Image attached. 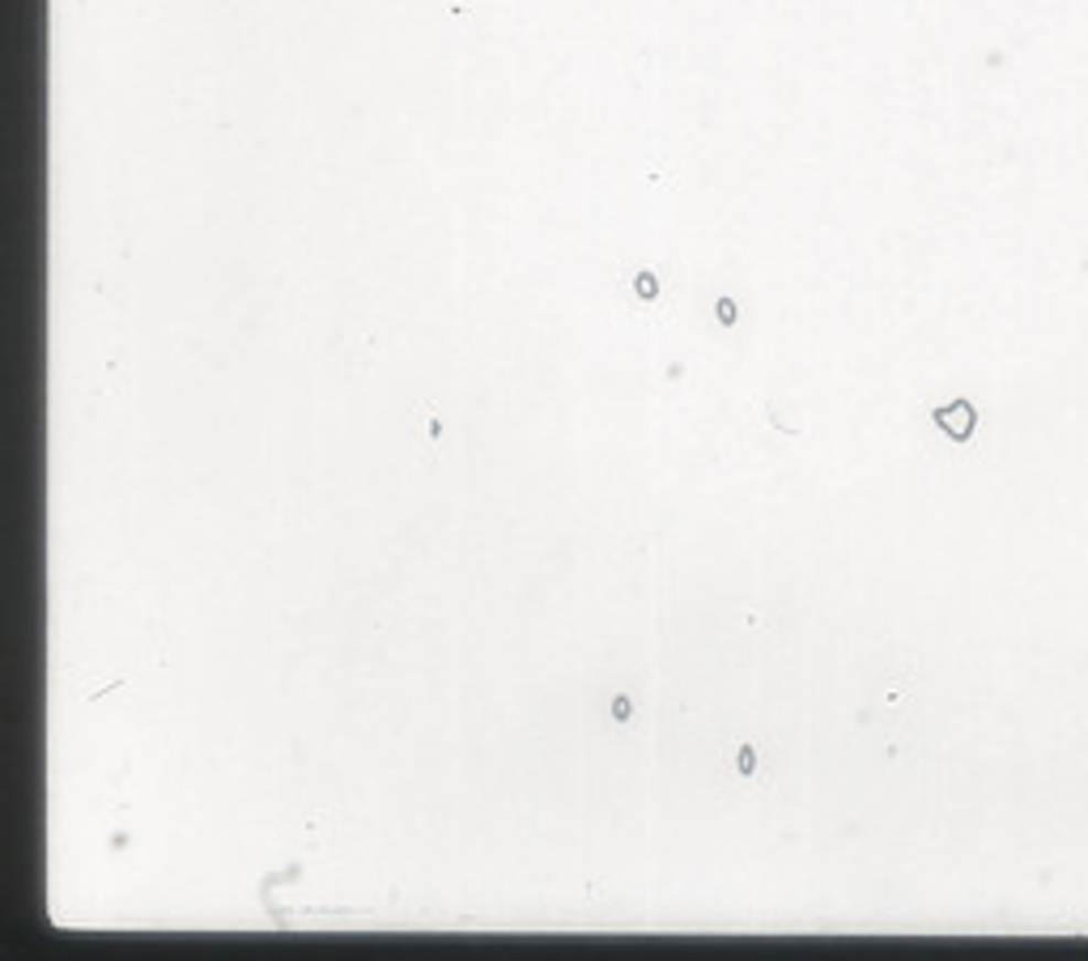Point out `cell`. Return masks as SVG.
<instances>
[{
  "label": "cell",
  "mask_w": 1088,
  "mask_h": 961,
  "mask_svg": "<svg viewBox=\"0 0 1088 961\" xmlns=\"http://www.w3.org/2000/svg\"><path fill=\"white\" fill-rule=\"evenodd\" d=\"M740 775L744 779H757V749L753 745H740Z\"/></svg>",
  "instance_id": "obj_3"
},
{
  "label": "cell",
  "mask_w": 1088,
  "mask_h": 961,
  "mask_svg": "<svg viewBox=\"0 0 1088 961\" xmlns=\"http://www.w3.org/2000/svg\"><path fill=\"white\" fill-rule=\"evenodd\" d=\"M931 421H936V430H944L952 443H970L973 425H978V409H973L970 400H952L944 409H931Z\"/></svg>",
  "instance_id": "obj_1"
},
{
  "label": "cell",
  "mask_w": 1088,
  "mask_h": 961,
  "mask_svg": "<svg viewBox=\"0 0 1088 961\" xmlns=\"http://www.w3.org/2000/svg\"><path fill=\"white\" fill-rule=\"evenodd\" d=\"M634 294L643 302H655L659 299V277H655V272H638V277H634Z\"/></svg>",
  "instance_id": "obj_2"
}]
</instances>
